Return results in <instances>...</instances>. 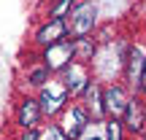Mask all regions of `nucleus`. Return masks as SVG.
Instances as JSON below:
<instances>
[{
    "mask_svg": "<svg viewBox=\"0 0 146 140\" xmlns=\"http://www.w3.org/2000/svg\"><path fill=\"white\" fill-rule=\"evenodd\" d=\"M95 19H98V8H95L92 3H81L76 5V8L70 11V32L76 38H84L92 32L95 27Z\"/></svg>",
    "mask_w": 146,
    "mask_h": 140,
    "instance_id": "1",
    "label": "nucleus"
},
{
    "mask_svg": "<svg viewBox=\"0 0 146 140\" xmlns=\"http://www.w3.org/2000/svg\"><path fill=\"white\" fill-rule=\"evenodd\" d=\"M43 59H46V70H62V68H68L70 59H73V43L70 41H60V43L46 46Z\"/></svg>",
    "mask_w": 146,
    "mask_h": 140,
    "instance_id": "2",
    "label": "nucleus"
},
{
    "mask_svg": "<svg viewBox=\"0 0 146 140\" xmlns=\"http://www.w3.org/2000/svg\"><path fill=\"white\" fill-rule=\"evenodd\" d=\"M38 103H41V110H43V113H57V110L68 103V89L60 86V83H54V81H49L46 86H43Z\"/></svg>",
    "mask_w": 146,
    "mask_h": 140,
    "instance_id": "3",
    "label": "nucleus"
},
{
    "mask_svg": "<svg viewBox=\"0 0 146 140\" xmlns=\"http://www.w3.org/2000/svg\"><path fill=\"white\" fill-rule=\"evenodd\" d=\"M84 127H87V110L84 108H70V113L65 116V121H62L65 140H76L84 132Z\"/></svg>",
    "mask_w": 146,
    "mask_h": 140,
    "instance_id": "4",
    "label": "nucleus"
},
{
    "mask_svg": "<svg viewBox=\"0 0 146 140\" xmlns=\"http://www.w3.org/2000/svg\"><path fill=\"white\" fill-rule=\"evenodd\" d=\"M125 108H127V97L122 92V86H111L103 92V110H108L114 119L125 116Z\"/></svg>",
    "mask_w": 146,
    "mask_h": 140,
    "instance_id": "5",
    "label": "nucleus"
},
{
    "mask_svg": "<svg viewBox=\"0 0 146 140\" xmlns=\"http://www.w3.org/2000/svg\"><path fill=\"white\" fill-rule=\"evenodd\" d=\"M65 30H68V27H65V19H62V16H54L46 27H41V30H38V41H41L43 46L60 43V41L65 38Z\"/></svg>",
    "mask_w": 146,
    "mask_h": 140,
    "instance_id": "6",
    "label": "nucleus"
},
{
    "mask_svg": "<svg viewBox=\"0 0 146 140\" xmlns=\"http://www.w3.org/2000/svg\"><path fill=\"white\" fill-rule=\"evenodd\" d=\"M87 86H89V81H87L84 68L78 62H70L68 65V81H65V89H68L70 94H78V92H84Z\"/></svg>",
    "mask_w": 146,
    "mask_h": 140,
    "instance_id": "7",
    "label": "nucleus"
},
{
    "mask_svg": "<svg viewBox=\"0 0 146 140\" xmlns=\"http://www.w3.org/2000/svg\"><path fill=\"white\" fill-rule=\"evenodd\" d=\"M143 108H141V103L138 100H127V108H125V124H127V129H133V132H138L143 127Z\"/></svg>",
    "mask_w": 146,
    "mask_h": 140,
    "instance_id": "8",
    "label": "nucleus"
},
{
    "mask_svg": "<svg viewBox=\"0 0 146 140\" xmlns=\"http://www.w3.org/2000/svg\"><path fill=\"white\" fill-rule=\"evenodd\" d=\"M141 76H143V54L138 49H133L130 57H127V81L133 86H138L141 83Z\"/></svg>",
    "mask_w": 146,
    "mask_h": 140,
    "instance_id": "9",
    "label": "nucleus"
},
{
    "mask_svg": "<svg viewBox=\"0 0 146 140\" xmlns=\"http://www.w3.org/2000/svg\"><path fill=\"white\" fill-rule=\"evenodd\" d=\"M38 116H41V105H38V100H25L22 108H19V124L30 129V127L38 121Z\"/></svg>",
    "mask_w": 146,
    "mask_h": 140,
    "instance_id": "10",
    "label": "nucleus"
},
{
    "mask_svg": "<svg viewBox=\"0 0 146 140\" xmlns=\"http://www.w3.org/2000/svg\"><path fill=\"white\" fill-rule=\"evenodd\" d=\"M106 140H122V121H108L106 124Z\"/></svg>",
    "mask_w": 146,
    "mask_h": 140,
    "instance_id": "11",
    "label": "nucleus"
},
{
    "mask_svg": "<svg viewBox=\"0 0 146 140\" xmlns=\"http://www.w3.org/2000/svg\"><path fill=\"white\" fill-rule=\"evenodd\" d=\"M46 78H49V70L46 68H38V70H33L30 83H35V86H46Z\"/></svg>",
    "mask_w": 146,
    "mask_h": 140,
    "instance_id": "12",
    "label": "nucleus"
},
{
    "mask_svg": "<svg viewBox=\"0 0 146 140\" xmlns=\"http://www.w3.org/2000/svg\"><path fill=\"white\" fill-rule=\"evenodd\" d=\"M38 140H65V135H62V129H60V127H49V129L43 132Z\"/></svg>",
    "mask_w": 146,
    "mask_h": 140,
    "instance_id": "13",
    "label": "nucleus"
},
{
    "mask_svg": "<svg viewBox=\"0 0 146 140\" xmlns=\"http://www.w3.org/2000/svg\"><path fill=\"white\" fill-rule=\"evenodd\" d=\"M25 140H38V135H35V132H27V137Z\"/></svg>",
    "mask_w": 146,
    "mask_h": 140,
    "instance_id": "14",
    "label": "nucleus"
},
{
    "mask_svg": "<svg viewBox=\"0 0 146 140\" xmlns=\"http://www.w3.org/2000/svg\"><path fill=\"white\" fill-rule=\"evenodd\" d=\"M84 140H100V137H95V135H89V137H84Z\"/></svg>",
    "mask_w": 146,
    "mask_h": 140,
    "instance_id": "15",
    "label": "nucleus"
}]
</instances>
